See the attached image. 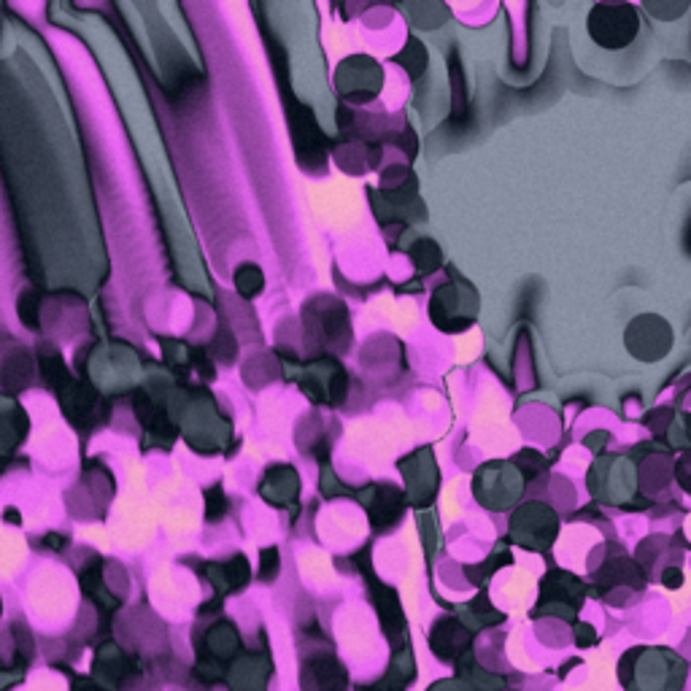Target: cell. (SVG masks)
<instances>
[{
    "instance_id": "cell-1",
    "label": "cell",
    "mask_w": 691,
    "mask_h": 691,
    "mask_svg": "<svg viewBox=\"0 0 691 691\" xmlns=\"http://www.w3.org/2000/svg\"><path fill=\"white\" fill-rule=\"evenodd\" d=\"M586 30H589L594 44L608 49V52L627 49V46L638 38V9L629 6V3H597V6L589 11Z\"/></svg>"
},
{
    "instance_id": "cell-2",
    "label": "cell",
    "mask_w": 691,
    "mask_h": 691,
    "mask_svg": "<svg viewBox=\"0 0 691 691\" xmlns=\"http://www.w3.org/2000/svg\"><path fill=\"white\" fill-rule=\"evenodd\" d=\"M589 492L608 505H627L638 492L635 462L621 454H605L589 470Z\"/></svg>"
},
{
    "instance_id": "cell-3",
    "label": "cell",
    "mask_w": 691,
    "mask_h": 691,
    "mask_svg": "<svg viewBox=\"0 0 691 691\" xmlns=\"http://www.w3.org/2000/svg\"><path fill=\"white\" fill-rule=\"evenodd\" d=\"M524 476L513 462H486L478 467L476 478H473V492L476 500L489 511H505L519 505L524 497Z\"/></svg>"
},
{
    "instance_id": "cell-4",
    "label": "cell",
    "mask_w": 691,
    "mask_h": 691,
    "mask_svg": "<svg viewBox=\"0 0 691 691\" xmlns=\"http://www.w3.org/2000/svg\"><path fill=\"white\" fill-rule=\"evenodd\" d=\"M675 335L665 316L640 314L627 324L624 346L638 362H659L673 351Z\"/></svg>"
},
{
    "instance_id": "cell-5",
    "label": "cell",
    "mask_w": 691,
    "mask_h": 691,
    "mask_svg": "<svg viewBox=\"0 0 691 691\" xmlns=\"http://www.w3.org/2000/svg\"><path fill=\"white\" fill-rule=\"evenodd\" d=\"M559 532L557 511L546 503H524L511 516V540L532 551H546Z\"/></svg>"
},
{
    "instance_id": "cell-6",
    "label": "cell",
    "mask_w": 691,
    "mask_h": 691,
    "mask_svg": "<svg viewBox=\"0 0 691 691\" xmlns=\"http://www.w3.org/2000/svg\"><path fill=\"white\" fill-rule=\"evenodd\" d=\"M430 314L435 316L440 330H446V333L467 330L478 316V295L465 284H446L435 292Z\"/></svg>"
},
{
    "instance_id": "cell-7",
    "label": "cell",
    "mask_w": 691,
    "mask_h": 691,
    "mask_svg": "<svg viewBox=\"0 0 691 691\" xmlns=\"http://www.w3.org/2000/svg\"><path fill=\"white\" fill-rule=\"evenodd\" d=\"M397 63H403L405 71L411 73L413 79H416V76L424 71V65H427V52H424V46L419 44L416 38H411L408 46H405V52L397 57Z\"/></svg>"
},
{
    "instance_id": "cell-8",
    "label": "cell",
    "mask_w": 691,
    "mask_h": 691,
    "mask_svg": "<svg viewBox=\"0 0 691 691\" xmlns=\"http://www.w3.org/2000/svg\"><path fill=\"white\" fill-rule=\"evenodd\" d=\"M513 465L519 467V473L524 476V481H532V478H538L546 473V459L540 457L538 451H521L519 457L513 459Z\"/></svg>"
},
{
    "instance_id": "cell-9",
    "label": "cell",
    "mask_w": 691,
    "mask_h": 691,
    "mask_svg": "<svg viewBox=\"0 0 691 691\" xmlns=\"http://www.w3.org/2000/svg\"><path fill=\"white\" fill-rule=\"evenodd\" d=\"M670 446H675V449H691V413H678L673 419V424H670Z\"/></svg>"
},
{
    "instance_id": "cell-10",
    "label": "cell",
    "mask_w": 691,
    "mask_h": 691,
    "mask_svg": "<svg viewBox=\"0 0 691 691\" xmlns=\"http://www.w3.org/2000/svg\"><path fill=\"white\" fill-rule=\"evenodd\" d=\"M413 257H416V265L422 270H432L438 268L440 262V252L438 246L432 241H419L413 246Z\"/></svg>"
},
{
    "instance_id": "cell-11",
    "label": "cell",
    "mask_w": 691,
    "mask_h": 691,
    "mask_svg": "<svg viewBox=\"0 0 691 691\" xmlns=\"http://www.w3.org/2000/svg\"><path fill=\"white\" fill-rule=\"evenodd\" d=\"M451 84H454V111H457V117H462L467 108H465V79H462V68H459V60L457 54L451 57Z\"/></svg>"
},
{
    "instance_id": "cell-12",
    "label": "cell",
    "mask_w": 691,
    "mask_h": 691,
    "mask_svg": "<svg viewBox=\"0 0 691 691\" xmlns=\"http://www.w3.org/2000/svg\"><path fill=\"white\" fill-rule=\"evenodd\" d=\"M673 419H675V413H673V408H659L656 413H648L646 416V422L654 427V432L656 435H665L667 430H670V424H673Z\"/></svg>"
},
{
    "instance_id": "cell-13",
    "label": "cell",
    "mask_w": 691,
    "mask_h": 691,
    "mask_svg": "<svg viewBox=\"0 0 691 691\" xmlns=\"http://www.w3.org/2000/svg\"><path fill=\"white\" fill-rule=\"evenodd\" d=\"M675 478H678L683 492L691 494V449L678 459V465H675Z\"/></svg>"
},
{
    "instance_id": "cell-14",
    "label": "cell",
    "mask_w": 691,
    "mask_h": 691,
    "mask_svg": "<svg viewBox=\"0 0 691 691\" xmlns=\"http://www.w3.org/2000/svg\"><path fill=\"white\" fill-rule=\"evenodd\" d=\"M602 440H608V432H597V435H592V438H586V446H592L594 451H600Z\"/></svg>"
},
{
    "instance_id": "cell-15",
    "label": "cell",
    "mask_w": 691,
    "mask_h": 691,
    "mask_svg": "<svg viewBox=\"0 0 691 691\" xmlns=\"http://www.w3.org/2000/svg\"><path fill=\"white\" fill-rule=\"evenodd\" d=\"M686 252L691 254V219H689V225H686Z\"/></svg>"
}]
</instances>
